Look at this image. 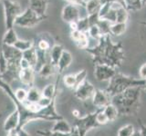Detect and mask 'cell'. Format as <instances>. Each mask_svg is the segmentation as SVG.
I'll return each mask as SVG.
<instances>
[{
  "label": "cell",
  "mask_w": 146,
  "mask_h": 136,
  "mask_svg": "<svg viewBox=\"0 0 146 136\" xmlns=\"http://www.w3.org/2000/svg\"><path fill=\"white\" fill-rule=\"evenodd\" d=\"M86 52L91 54L95 65H106L112 68L120 67L124 59V52L121 43H113L110 35H102L98 44Z\"/></svg>",
  "instance_id": "obj_1"
},
{
  "label": "cell",
  "mask_w": 146,
  "mask_h": 136,
  "mask_svg": "<svg viewBox=\"0 0 146 136\" xmlns=\"http://www.w3.org/2000/svg\"><path fill=\"white\" fill-rule=\"evenodd\" d=\"M141 87H132L111 97L112 103L121 115H134L140 107Z\"/></svg>",
  "instance_id": "obj_2"
},
{
  "label": "cell",
  "mask_w": 146,
  "mask_h": 136,
  "mask_svg": "<svg viewBox=\"0 0 146 136\" xmlns=\"http://www.w3.org/2000/svg\"><path fill=\"white\" fill-rule=\"evenodd\" d=\"M146 84V80L143 79H135L133 77H130L116 73L112 78L109 81L108 87L105 89L110 97H113L117 94H120L124 92L125 90L132 87H143Z\"/></svg>",
  "instance_id": "obj_3"
},
{
  "label": "cell",
  "mask_w": 146,
  "mask_h": 136,
  "mask_svg": "<svg viewBox=\"0 0 146 136\" xmlns=\"http://www.w3.org/2000/svg\"><path fill=\"white\" fill-rule=\"evenodd\" d=\"M3 8L6 28H14L17 18L23 12L20 4L13 0H3Z\"/></svg>",
  "instance_id": "obj_4"
},
{
  "label": "cell",
  "mask_w": 146,
  "mask_h": 136,
  "mask_svg": "<svg viewBox=\"0 0 146 136\" xmlns=\"http://www.w3.org/2000/svg\"><path fill=\"white\" fill-rule=\"evenodd\" d=\"M45 18L46 17L39 16L29 7H27L17 18L15 26L22 27V28H33L36 26H38L41 21H43Z\"/></svg>",
  "instance_id": "obj_5"
},
{
  "label": "cell",
  "mask_w": 146,
  "mask_h": 136,
  "mask_svg": "<svg viewBox=\"0 0 146 136\" xmlns=\"http://www.w3.org/2000/svg\"><path fill=\"white\" fill-rule=\"evenodd\" d=\"M96 113L97 112L90 113V114H88L82 118H78L76 120L75 126L79 131L80 136H86L87 131L100 126L98 122H96Z\"/></svg>",
  "instance_id": "obj_6"
},
{
  "label": "cell",
  "mask_w": 146,
  "mask_h": 136,
  "mask_svg": "<svg viewBox=\"0 0 146 136\" xmlns=\"http://www.w3.org/2000/svg\"><path fill=\"white\" fill-rule=\"evenodd\" d=\"M61 17L64 22L70 24V23H76L80 20V7L75 6V5L67 4L63 7L61 12Z\"/></svg>",
  "instance_id": "obj_7"
},
{
  "label": "cell",
  "mask_w": 146,
  "mask_h": 136,
  "mask_svg": "<svg viewBox=\"0 0 146 136\" xmlns=\"http://www.w3.org/2000/svg\"><path fill=\"white\" fill-rule=\"evenodd\" d=\"M116 70L114 68L106 65H95L94 68V76L96 80L100 82L110 81L115 75Z\"/></svg>",
  "instance_id": "obj_8"
},
{
  "label": "cell",
  "mask_w": 146,
  "mask_h": 136,
  "mask_svg": "<svg viewBox=\"0 0 146 136\" xmlns=\"http://www.w3.org/2000/svg\"><path fill=\"white\" fill-rule=\"evenodd\" d=\"M95 90L96 89L93 84L90 83L89 81L85 80L75 89V95L78 99L81 100V101H86V100L93 97Z\"/></svg>",
  "instance_id": "obj_9"
},
{
  "label": "cell",
  "mask_w": 146,
  "mask_h": 136,
  "mask_svg": "<svg viewBox=\"0 0 146 136\" xmlns=\"http://www.w3.org/2000/svg\"><path fill=\"white\" fill-rule=\"evenodd\" d=\"M111 98L110 97V95L105 92V90H100L96 89L95 93L92 97V103L98 109H103L106 107L108 104L111 103Z\"/></svg>",
  "instance_id": "obj_10"
},
{
  "label": "cell",
  "mask_w": 146,
  "mask_h": 136,
  "mask_svg": "<svg viewBox=\"0 0 146 136\" xmlns=\"http://www.w3.org/2000/svg\"><path fill=\"white\" fill-rule=\"evenodd\" d=\"M1 52L9 63H19L22 58V53L11 45H2Z\"/></svg>",
  "instance_id": "obj_11"
},
{
  "label": "cell",
  "mask_w": 146,
  "mask_h": 136,
  "mask_svg": "<svg viewBox=\"0 0 146 136\" xmlns=\"http://www.w3.org/2000/svg\"><path fill=\"white\" fill-rule=\"evenodd\" d=\"M29 7L39 16L46 17L48 9V0H29Z\"/></svg>",
  "instance_id": "obj_12"
},
{
  "label": "cell",
  "mask_w": 146,
  "mask_h": 136,
  "mask_svg": "<svg viewBox=\"0 0 146 136\" xmlns=\"http://www.w3.org/2000/svg\"><path fill=\"white\" fill-rule=\"evenodd\" d=\"M20 122L19 112L17 110L14 111L10 115H9L4 122V129L6 131H10L13 130H17L18 125Z\"/></svg>",
  "instance_id": "obj_13"
},
{
  "label": "cell",
  "mask_w": 146,
  "mask_h": 136,
  "mask_svg": "<svg viewBox=\"0 0 146 136\" xmlns=\"http://www.w3.org/2000/svg\"><path fill=\"white\" fill-rule=\"evenodd\" d=\"M18 78L24 84L32 86L35 80V69L32 67L27 68V69H20Z\"/></svg>",
  "instance_id": "obj_14"
},
{
  "label": "cell",
  "mask_w": 146,
  "mask_h": 136,
  "mask_svg": "<svg viewBox=\"0 0 146 136\" xmlns=\"http://www.w3.org/2000/svg\"><path fill=\"white\" fill-rule=\"evenodd\" d=\"M73 61V58H72V56L71 54L67 51V50H64V52L62 54V56L59 59V61L57 65V71L59 73V74H61V73L67 69V68L71 65V63Z\"/></svg>",
  "instance_id": "obj_15"
},
{
  "label": "cell",
  "mask_w": 146,
  "mask_h": 136,
  "mask_svg": "<svg viewBox=\"0 0 146 136\" xmlns=\"http://www.w3.org/2000/svg\"><path fill=\"white\" fill-rule=\"evenodd\" d=\"M63 52H64V48L60 44H55L49 50V61L53 65L57 66Z\"/></svg>",
  "instance_id": "obj_16"
},
{
  "label": "cell",
  "mask_w": 146,
  "mask_h": 136,
  "mask_svg": "<svg viewBox=\"0 0 146 136\" xmlns=\"http://www.w3.org/2000/svg\"><path fill=\"white\" fill-rule=\"evenodd\" d=\"M52 131L56 133H68L72 131V127L70 125V124L63 119L58 120L55 122V124L51 129Z\"/></svg>",
  "instance_id": "obj_17"
},
{
  "label": "cell",
  "mask_w": 146,
  "mask_h": 136,
  "mask_svg": "<svg viewBox=\"0 0 146 136\" xmlns=\"http://www.w3.org/2000/svg\"><path fill=\"white\" fill-rule=\"evenodd\" d=\"M18 39L19 38H18L15 28H10V29H7L6 33L4 34L2 42L3 44L5 45H11V46H13Z\"/></svg>",
  "instance_id": "obj_18"
},
{
  "label": "cell",
  "mask_w": 146,
  "mask_h": 136,
  "mask_svg": "<svg viewBox=\"0 0 146 136\" xmlns=\"http://www.w3.org/2000/svg\"><path fill=\"white\" fill-rule=\"evenodd\" d=\"M102 5V0H88V1H86L84 8L87 13V16H90L98 13Z\"/></svg>",
  "instance_id": "obj_19"
},
{
  "label": "cell",
  "mask_w": 146,
  "mask_h": 136,
  "mask_svg": "<svg viewBox=\"0 0 146 136\" xmlns=\"http://www.w3.org/2000/svg\"><path fill=\"white\" fill-rule=\"evenodd\" d=\"M38 75L41 77L48 79V77L52 76L55 73L57 72V67L53 65L51 63H45L44 65L41 66L38 70Z\"/></svg>",
  "instance_id": "obj_20"
},
{
  "label": "cell",
  "mask_w": 146,
  "mask_h": 136,
  "mask_svg": "<svg viewBox=\"0 0 146 136\" xmlns=\"http://www.w3.org/2000/svg\"><path fill=\"white\" fill-rule=\"evenodd\" d=\"M22 57L26 59V60L29 63L30 66L33 67L35 69L36 63H38V54H36V49L35 48V46L32 47L29 50H27L26 52H23Z\"/></svg>",
  "instance_id": "obj_21"
},
{
  "label": "cell",
  "mask_w": 146,
  "mask_h": 136,
  "mask_svg": "<svg viewBox=\"0 0 146 136\" xmlns=\"http://www.w3.org/2000/svg\"><path fill=\"white\" fill-rule=\"evenodd\" d=\"M14 47L17 48L18 51L21 53L26 52L27 50L31 49L32 47L35 46V44L32 40H24V39H18L16 44L13 45Z\"/></svg>",
  "instance_id": "obj_22"
},
{
  "label": "cell",
  "mask_w": 146,
  "mask_h": 136,
  "mask_svg": "<svg viewBox=\"0 0 146 136\" xmlns=\"http://www.w3.org/2000/svg\"><path fill=\"white\" fill-rule=\"evenodd\" d=\"M103 112L105 113V115L107 116L109 122H114L117 119V117L119 115L118 110L112 103H110L105 108H103Z\"/></svg>",
  "instance_id": "obj_23"
},
{
  "label": "cell",
  "mask_w": 146,
  "mask_h": 136,
  "mask_svg": "<svg viewBox=\"0 0 146 136\" xmlns=\"http://www.w3.org/2000/svg\"><path fill=\"white\" fill-rule=\"evenodd\" d=\"M41 97H42V94H41V92L38 88L34 87V86H31L29 91H27V100L30 103H38Z\"/></svg>",
  "instance_id": "obj_24"
},
{
  "label": "cell",
  "mask_w": 146,
  "mask_h": 136,
  "mask_svg": "<svg viewBox=\"0 0 146 136\" xmlns=\"http://www.w3.org/2000/svg\"><path fill=\"white\" fill-rule=\"evenodd\" d=\"M38 133L41 136H80L79 131L77 128H72V131L68 133H56L52 131H38Z\"/></svg>",
  "instance_id": "obj_25"
},
{
  "label": "cell",
  "mask_w": 146,
  "mask_h": 136,
  "mask_svg": "<svg viewBox=\"0 0 146 136\" xmlns=\"http://www.w3.org/2000/svg\"><path fill=\"white\" fill-rule=\"evenodd\" d=\"M126 28H127V24H123V23H114V24L111 25L110 32H111V35L120 36L122 34L125 33Z\"/></svg>",
  "instance_id": "obj_26"
},
{
  "label": "cell",
  "mask_w": 146,
  "mask_h": 136,
  "mask_svg": "<svg viewBox=\"0 0 146 136\" xmlns=\"http://www.w3.org/2000/svg\"><path fill=\"white\" fill-rule=\"evenodd\" d=\"M90 26H91V25H90V22L88 16L80 18V20L77 22V30H79L80 32H82V33H86V34L88 33Z\"/></svg>",
  "instance_id": "obj_27"
},
{
  "label": "cell",
  "mask_w": 146,
  "mask_h": 136,
  "mask_svg": "<svg viewBox=\"0 0 146 136\" xmlns=\"http://www.w3.org/2000/svg\"><path fill=\"white\" fill-rule=\"evenodd\" d=\"M128 19H129V11L125 7H121L116 10V23L127 24Z\"/></svg>",
  "instance_id": "obj_28"
},
{
  "label": "cell",
  "mask_w": 146,
  "mask_h": 136,
  "mask_svg": "<svg viewBox=\"0 0 146 136\" xmlns=\"http://www.w3.org/2000/svg\"><path fill=\"white\" fill-rule=\"evenodd\" d=\"M125 2V7L128 11H135L140 10L143 7L141 0H124Z\"/></svg>",
  "instance_id": "obj_29"
},
{
  "label": "cell",
  "mask_w": 146,
  "mask_h": 136,
  "mask_svg": "<svg viewBox=\"0 0 146 136\" xmlns=\"http://www.w3.org/2000/svg\"><path fill=\"white\" fill-rule=\"evenodd\" d=\"M13 96L17 102L23 103L27 98V91L23 88H18L15 91V93H13Z\"/></svg>",
  "instance_id": "obj_30"
},
{
  "label": "cell",
  "mask_w": 146,
  "mask_h": 136,
  "mask_svg": "<svg viewBox=\"0 0 146 136\" xmlns=\"http://www.w3.org/2000/svg\"><path fill=\"white\" fill-rule=\"evenodd\" d=\"M135 131L134 127L132 124H127L121 127L118 131L117 136H131Z\"/></svg>",
  "instance_id": "obj_31"
},
{
  "label": "cell",
  "mask_w": 146,
  "mask_h": 136,
  "mask_svg": "<svg viewBox=\"0 0 146 136\" xmlns=\"http://www.w3.org/2000/svg\"><path fill=\"white\" fill-rule=\"evenodd\" d=\"M42 96L44 97H47V98H49V99H53V97L55 96V94H56V86L53 84H48L46 87L42 90Z\"/></svg>",
  "instance_id": "obj_32"
},
{
  "label": "cell",
  "mask_w": 146,
  "mask_h": 136,
  "mask_svg": "<svg viewBox=\"0 0 146 136\" xmlns=\"http://www.w3.org/2000/svg\"><path fill=\"white\" fill-rule=\"evenodd\" d=\"M63 82L67 87L71 88V89H76L77 87V82H76V77L75 75H67L63 77Z\"/></svg>",
  "instance_id": "obj_33"
},
{
  "label": "cell",
  "mask_w": 146,
  "mask_h": 136,
  "mask_svg": "<svg viewBox=\"0 0 146 136\" xmlns=\"http://www.w3.org/2000/svg\"><path fill=\"white\" fill-rule=\"evenodd\" d=\"M88 35L90 36L91 38H93L95 40H99L100 37L102 36V32L100 30V27L98 26V25H94V26H91L90 27V29L88 31Z\"/></svg>",
  "instance_id": "obj_34"
},
{
  "label": "cell",
  "mask_w": 146,
  "mask_h": 136,
  "mask_svg": "<svg viewBox=\"0 0 146 136\" xmlns=\"http://www.w3.org/2000/svg\"><path fill=\"white\" fill-rule=\"evenodd\" d=\"M98 26L100 27V30L102 32V35H111V32H110V27H111V23L103 20V19H100L99 23H98Z\"/></svg>",
  "instance_id": "obj_35"
},
{
  "label": "cell",
  "mask_w": 146,
  "mask_h": 136,
  "mask_svg": "<svg viewBox=\"0 0 146 136\" xmlns=\"http://www.w3.org/2000/svg\"><path fill=\"white\" fill-rule=\"evenodd\" d=\"M96 122H98V124L100 126L105 125L109 122L107 116L105 115V113L103 112V109H99L97 111V113H96Z\"/></svg>",
  "instance_id": "obj_36"
},
{
  "label": "cell",
  "mask_w": 146,
  "mask_h": 136,
  "mask_svg": "<svg viewBox=\"0 0 146 136\" xmlns=\"http://www.w3.org/2000/svg\"><path fill=\"white\" fill-rule=\"evenodd\" d=\"M111 3H108V2H105L102 3V7H100V10L98 12V16L100 17V19H102V18L107 15V14L111 11Z\"/></svg>",
  "instance_id": "obj_37"
},
{
  "label": "cell",
  "mask_w": 146,
  "mask_h": 136,
  "mask_svg": "<svg viewBox=\"0 0 146 136\" xmlns=\"http://www.w3.org/2000/svg\"><path fill=\"white\" fill-rule=\"evenodd\" d=\"M8 69V61L4 56L1 50H0V74L4 75L6 74Z\"/></svg>",
  "instance_id": "obj_38"
},
{
  "label": "cell",
  "mask_w": 146,
  "mask_h": 136,
  "mask_svg": "<svg viewBox=\"0 0 146 136\" xmlns=\"http://www.w3.org/2000/svg\"><path fill=\"white\" fill-rule=\"evenodd\" d=\"M36 47H38V50H40V51L49 52V50L51 49V45H50V44L48 42L47 40L40 39L38 41V44H36Z\"/></svg>",
  "instance_id": "obj_39"
},
{
  "label": "cell",
  "mask_w": 146,
  "mask_h": 136,
  "mask_svg": "<svg viewBox=\"0 0 146 136\" xmlns=\"http://www.w3.org/2000/svg\"><path fill=\"white\" fill-rule=\"evenodd\" d=\"M75 77H76V82H77V87L79 86L80 84H82L83 82L86 80L87 77V71L86 70H80L78 73L75 74ZM76 87V88H77Z\"/></svg>",
  "instance_id": "obj_40"
},
{
  "label": "cell",
  "mask_w": 146,
  "mask_h": 136,
  "mask_svg": "<svg viewBox=\"0 0 146 136\" xmlns=\"http://www.w3.org/2000/svg\"><path fill=\"white\" fill-rule=\"evenodd\" d=\"M102 19L110 22L111 24L116 23V10H113V9L111 8V11H110L107 15L102 18Z\"/></svg>",
  "instance_id": "obj_41"
},
{
  "label": "cell",
  "mask_w": 146,
  "mask_h": 136,
  "mask_svg": "<svg viewBox=\"0 0 146 136\" xmlns=\"http://www.w3.org/2000/svg\"><path fill=\"white\" fill-rule=\"evenodd\" d=\"M52 103H53V99H49V98L42 96V97H41V99L38 101V103L44 109V108H47L48 106H49Z\"/></svg>",
  "instance_id": "obj_42"
},
{
  "label": "cell",
  "mask_w": 146,
  "mask_h": 136,
  "mask_svg": "<svg viewBox=\"0 0 146 136\" xmlns=\"http://www.w3.org/2000/svg\"><path fill=\"white\" fill-rule=\"evenodd\" d=\"M65 1H67L68 4L75 5L80 7H84L86 4V0H65Z\"/></svg>",
  "instance_id": "obj_43"
},
{
  "label": "cell",
  "mask_w": 146,
  "mask_h": 136,
  "mask_svg": "<svg viewBox=\"0 0 146 136\" xmlns=\"http://www.w3.org/2000/svg\"><path fill=\"white\" fill-rule=\"evenodd\" d=\"M139 75H140L141 79L146 80V63H143V65L140 67Z\"/></svg>",
  "instance_id": "obj_44"
},
{
  "label": "cell",
  "mask_w": 146,
  "mask_h": 136,
  "mask_svg": "<svg viewBox=\"0 0 146 136\" xmlns=\"http://www.w3.org/2000/svg\"><path fill=\"white\" fill-rule=\"evenodd\" d=\"M19 67H20V69H27V68H29L31 66L29 65V63L27 62L26 59H24L22 57L20 59V61H19ZM32 68H33V67H32Z\"/></svg>",
  "instance_id": "obj_45"
},
{
  "label": "cell",
  "mask_w": 146,
  "mask_h": 136,
  "mask_svg": "<svg viewBox=\"0 0 146 136\" xmlns=\"http://www.w3.org/2000/svg\"><path fill=\"white\" fill-rule=\"evenodd\" d=\"M102 3H105V2H108V3H114V2H116V3H119V4L122 5V6L125 7V2H124V0H102ZM125 8H126V7H125Z\"/></svg>",
  "instance_id": "obj_46"
},
{
  "label": "cell",
  "mask_w": 146,
  "mask_h": 136,
  "mask_svg": "<svg viewBox=\"0 0 146 136\" xmlns=\"http://www.w3.org/2000/svg\"><path fill=\"white\" fill-rule=\"evenodd\" d=\"M17 135L18 136H30V134L27 133V131H25L24 129L17 130Z\"/></svg>",
  "instance_id": "obj_47"
},
{
  "label": "cell",
  "mask_w": 146,
  "mask_h": 136,
  "mask_svg": "<svg viewBox=\"0 0 146 136\" xmlns=\"http://www.w3.org/2000/svg\"><path fill=\"white\" fill-rule=\"evenodd\" d=\"M140 133H141V136H146V126L145 125H141Z\"/></svg>",
  "instance_id": "obj_48"
},
{
  "label": "cell",
  "mask_w": 146,
  "mask_h": 136,
  "mask_svg": "<svg viewBox=\"0 0 146 136\" xmlns=\"http://www.w3.org/2000/svg\"><path fill=\"white\" fill-rule=\"evenodd\" d=\"M7 136H18L17 135V130H13V131H10L7 133Z\"/></svg>",
  "instance_id": "obj_49"
},
{
  "label": "cell",
  "mask_w": 146,
  "mask_h": 136,
  "mask_svg": "<svg viewBox=\"0 0 146 136\" xmlns=\"http://www.w3.org/2000/svg\"><path fill=\"white\" fill-rule=\"evenodd\" d=\"M72 113L74 114V116L78 117V118H80V112L78 111V110H73L72 111Z\"/></svg>",
  "instance_id": "obj_50"
},
{
  "label": "cell",
  "mask_w": 146,
  "mask_h": 136,
  "mask_svg": "<svg viewBox=\"0 0 146 136\" xmlns=\"http://www.w3.org/2000/svg\"><path fill=\"white\" fill-rule=\"evenodd\" d=\"M131 136H141V134L140 133V131H135L133 133V134H132Z\"/></svg>",
  "instance_id": "obj_51"
},
{
  "label": "cell",
  "mask_w": 146,
  "mask_h": 136,
  "mask_svg": "<svg viewBox=\"0 0 146 136\" xmlns=\"http://www.w3.org/2000/svg\"><path fill=\"white\" fill-rule=\"evenodd\" d=\"M141 4H143V6L146 5V0H141Z\"/></svg>",
  "instance_id": "obj_52"
},
{
  "label": "cell",
  "mask_w": 146,
  "mask_h": 136,
  "mask_svg": "<svg viewBox=\"0 0 146 136\" xmlns=\"http://www.w3.org/2000/svg\"><path fill=\"white\" fill-rule=\"evenodd\" d=\"M143 90H144V91H145V92H146V84H145V85L143 86Z\"/></svg>",
  "instance_id": "obj_53"
},
{
  "label": "cell",
  "mask_w": 146,
  "mask_h": 136,
  "mask_svg": "<svg viewBox=\"0 0 146 136\" xmlns=\"http://www.w3.org/2000/svg\"><path fill=\"white\" fill-rule=\"evenodd\" d=\"M143 24H144V25H145V26H146V22H145V23H143Z\"/></svg>",
  "instance_id": "obj_54"
},
{
  "label": "cell",
  "mask_w": 146,
  "mask_h": 136,
  "mask_svg": "<svg viewBox=\"0 0 146 136\" xmlns=\"http://www.w3.org/2000/svg\"><path fill=\"white\" fill-rule=\"evenodd\" d=\"M0 1H1V0H0Z\"/></svg>",
  "instance_id": "obj_55"
}]
</instances>
